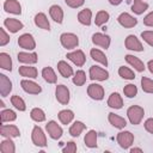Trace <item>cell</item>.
Segmentation results:
<instances>
[{"label": "cell", "mask_w": 153, "mask_h": 153, "mask_svg": "<svg viewBox=\"0 0 153 153\" xmlns=\"http://www.w3.org/2000/svg\"><path fill=\"white\" fill-rule=\"evenodd\" d=\"M143 115H145V110H143V108L140 106V105H131V106H129L128 110H127L128 120H129V122H130L133 126L140 124V122H141L142 118H143Z\"/></svg>", "instance_id": "cell-1"}, {"label": "cell", "mask_w": 153, "mask_h": 153, "mask_svg": "<svg viewBox=\"0 0 153 153\" xmlns=\"http://www.w3.org/2000/svg\"><path fill=\"white\" fill-rule=\"evenodd\" d=\"M60 43L66 49H74L79 45V37L73 32H63L60 36Z\"/></svg>", "instance_id": "cell-2"}, {"label": "cell", "mask_w": 153, "mask_h": 153, "mask_svg": "<svg viewBox=\"0 0 153 153\" xmlns=\"http://www.w3.org/2000/svg\"><path fill=\"white\" fill-rule=\"evenodd\" d=\"M31 140L35 146L37 147H45L47 146V137L43 129L39 126H35L31 131Z\"/></svg>", "instance_id": "cell-3"}, {"label": "cell", "mask_w": 153, "mask_h": 153, "mask_svg": "<svg viewBox=\"0 0 153 153\" xmlns=\"http://www.w3.org/2000/svg\"><path fill=\"white\" fill-rule=\"evenodd\" d=\"M116 140H117V143L120 145L121 148L123 149H128L133 142H134V135L128 131V130H124V131H120L116 136Z\"/></svg>", "instance_id": "cell-4"}, {"label": "cell", "mask_w": 153, "mask_h": 153, "mask_svg": "<svg viewBox=\"0 0 153 153\" xmlns=\"http://www.w3.org/2000/svg\"><path fill=\"white\" fill-rule=\"evenodd\" d=\"M88 75L91 80H96V81H105L109 78V72L102 67L98 66H92L88 71Z\"/></svg>", "instance_id": "cell-5"}, {"label": "cell", "mask_w": 153, "mask_h": 153, "mask_svg": "<svg viewBox=\"0 0 153 153\" xmlns=\"http://www.w3.org/2000/svg\"><path fill=\"white\" fill-rule=\"evenodd\" d=\"M55 97L60 104L67 105L69 103V98H71L68 87L66 85H57L55 88Z\"/></svg>", "instance_id": "cell-6"}, {"label": "cell", "mask_w": 153, "mask_h": 153, "mask_svg": "<svg viewBox=\"0 0 153 153\" xmlns=\"http://www.w3.org/2000/svg\"><path fill=\"white\" fill-rule=\"evenodd\" d=\"M18 45L25 50H33L36 48V41L30 33H23L18 38Z\"/></svg>", "instance_id": "cell-7"}, {"label": "cell", "mask_w": 153, "mask_h": 153, "mask_svg": "<svg viewBox=\"0 0 153 153\" xmlns=\"http://www.w3.org/2000/svg\"><path fill=\"white\" fill-rule=\"evenodd\" d=\"M66 57H67L69 61H72V62H73L75 66H78V67L84 66L85 62H86V56H85L84 51L80 50V49H76V50H73V51H71V53H67V54H66Z\"/></svg>", "instance_id": "cell-8"}, {"label": "cell", "mask_w": 153, "mask_h": 153, "mask_svg": "<svg viewBox=\"0 0 153 153\" xmlns=\"http://www.w3.org/2000/svg\"><path fill=\"white\" fill-rule=\"evenodd\" d=\"M45 130H47L48 135H49L53 140L60 139V137L62 136V133H63L62 128H61V127L57 124V122H55V121H49V122L45 124Z\"/></svg>", "instance_id": "cell-9"}, {"label": "cell", "mask_w": 153, "mask_h": 153, "mask_svg": "<svg viewBox=\"0 0 153 153\" xmlns=\"http://www.w3.org/2000/svg\"><path fill=\"white\" fill-rule=\"evenodd\" d=\"M124 45L128 50H133V51H143V45L140 42V39L135 36V35H129L127 36L126 41H124Z\"/></svg>", "instance_id": "cell-10"}, {"label": "cell", "mask_w": 153, "mask_h": 153, "mask_svg": "<svg viewBox=\"0 0 153 153\" xmlns=\"http://www.w3.org/2000/svg\"><path fill=\"white\" fill-rule=\"evenodd\" d=\"M20 86H22V88H23L26 93H29V94H38V93L42 92L41 86H39L37 82H35V81H32V80H29V79H23V80L20 81Z\"/></svg>", "instance_id": "cell-11"}, {"label": "cell", "mask_w": 153, "mask_h": 153, "mask_svg": "<svg viewBox=\"0 0 153 153\" xmlns=\"http://www.w3.org/2000/svg\"><path fill=\"white\" fill-rule=\"evenodd\" d=\"M87 94L93 100H102L104 98V88L99 84H90L87 87Z\"/></svg>", "instance_id": "cell-12"}, {"label": "cell", "mask_w": 153, "mask_h": 153, "mask_svg": "<svg viewBox=\"0 0 153 153\" xmlns=\"http://www.w3.org/2000/svg\"><path fill=\"white\" fill-rule=\"evenodd\" d=\"M0 135L4 137L13 139V137L20 136V131H19V128L14 124H2L0 128Z\"/></svg>", "instance_id": "cell-13"}, {"label": "cell", "mask_w": 153, "mask_h": 153, "mask_svg": "<svg viewBox=\"0 0 153 153\" xmlns=\"http://www.w3.org/2000/svg\"><path fill=\"white\" fill-rule=\"evenodd\" d=\"M117 22H118V24H120L121 26L127 27V29L134 27V26L137 24V19H136L135 17H133L131 14L127 13V12L121 13V14L117 17Z\"/></svg>", "instance_id": "cell-14"}, {"label": "cell", "mask_w": 153, "mask_h": 153, "mask_svg": "<svg viewBox=\"0 0 153 153\" xmlns=\"http://www.w3.org/2000/svg\"><path fill=\"white\" fill-rule=\"evenodd\" d=\"M92 42H93V44H96V45H98V47H100V48H103V49L106 50V49L110 47L111 39H110V37H109L108 35H105V33L96 32V33L92 35Z\"/></svg>", "instance_id": "cell-15"}, {"label": "cell", "mask_w": 153, "mask_h": 153, "mask_svg": "<svg viewBox=\"0 0 153 153\" xmlns=\"http://www.w3.org/2000/svg\"><path fill=\"white\" fill-rule=\"evenodd\" d=\"M4 26L11 33H16V32H18L19 30H22L24 27V24L20 20L16 19V18H6L4 20Z\"/></svg>", "instance_id": "cell-16"}, {"label": "cell", "mask_w": 153, "mask_h": 153, "mask_svg": "<svg viewBox=\"0 0 153 153\" xmlns=\"http://www.w3.org/2000/svg\"><path fill=\"white\" fill-rule=\"evenodd\" d=\"M18 61L24 63V65H33L37 62L38 57L36 53H27V51H20L17 55Z\"/></svg>", "instance_id": "cell-17"}, {"label": "cell", "mask_w": 153, "mask_h": 153, "mask_svg": "<svg viewBox=\"0 0 153 153\" xmlns=\"http://www.w3.org/2000/svg\"><path fill=\"white\" fill-rule=\"evenodd\" d=\"M18 72L24 78H27V79H36L37 75H38V71L36 67H32L30 65H24V66H20L18 68Z\"/></svg>", "instance_id": "cell-18"}, {"label": "cell", "mask_w": 153, "mask_h": 153, "mask_svg": "<svg viewBox=\"0 0 153 153\" xmlns=\"http://www.w3.org/2000/svg\"><path fill=\"white\" fill-rule=\"evenodd\" d=\"M4 10L7 13L12 14H22V5L18 0H6L4 2Z\"/></svg>", "instance_id": "cell-19"}, {"label": "cell", "mask_w": 153, "mask_h": 153, "mask_svg": "<svg viewBox=\"0 0 153 153\" xmlns=\"http://www.w3.org/2000/svg\"><path fill=\"white\" fill-rule=\"evenodd\" d=\"M12 91V81L5 75L0 74V94L2 97H6Z\"/></svg>", "instance_id": "cell-20"}, {"label": "cell", "mask_w": 153, "mask_h": 153, "mask_svg": "<svg viewBox=\"0 0 153 153\" xmlns=\"http://www.w3.org/2000/svg\"><path fill=\"white\" fill-rule=\"evenodd\" d=\"M108 120H109V123L112 127L117 128V129H123L127 126V121L123 117H121V116H118V115H116L114 112H109Z\"/></svg>", "instance_id": "cell-21"}, {"label": "cell", "mask_w": 153, "mask_h": 153, "mask_svg": "<svg viewBox=\"0 0 153 153\" xmlns=\"http://www.w3.org/2000/svg\"><path fill=\"white\" fill-rule=\"evenodd\" d=\"M108 105L110 108H112V109H116V110L122 109V106H123L122 96L120 93H117V92H112L108 98Z\"/></svg>", "instance_id": "cell-22"}, {"label": "cell", "mask_w": 153, "mask_h": 153, "mask_svg": "<svg viewBox=\"0 0 153 153\" xmlns=\"http://www.w3.org/2000/svg\"><path fill=\"white\" fill-rule=\"evenodd\" d=\"M49 14L54 22L61 24L63 22V10L59 5H51L49 8Z\"/></svg>", "instance_id": "cell-23"}, {"label": "cell", "mask_w": 153, "mask_h": 153, "mask_svg": "<svg viewBox=\"0 0 153 153\" xmlns=\"http://www.w3.org/2000/svg\"><path fill=\"white\" fill-rule=\"evenodd\" d=\"M33 22H35V25L38 26L39 29H43V30H50V23L47 18V16L43 13V12H39L33 18Z\"/></svg>", "instance_id": "cell-24"}, {"label": "cell", "mask_w": 153, "mask_h": 153, "mask_svg": "<svg viewBox=\"0 0 153 153\" xmlns=\"http://www.w3.org/2000/svg\"><path fill=\"white\" fill-rule=\"evenodd\" d=\"M90 55H91L92 60H94L96 62L103 65L104 67L108 66V59H106L105 54H104L102 50H99V49H97V48H93V49L90 50Z\"/></svg>", "instance_id": "cell-25"}, {"label": "cell", "mask_w": 153, "mask_h": 153, "mask_svg": "<svg viewBox=\"0 0 153 153\" xmlns=\"http://www.w3.org/2000/svg\"><path fill=\"white\" fill-rule=\"evenodd\" d=\"M126 61L131 66V67H134V69H136L137 72H143L145 71V63L139 59V57H136V56H134V55H130V54H128V55H126Z\"/></svg>", "instance_id": "cell-26"}, {"label": "cell", "mask_w": 153, "mask_h": 153, "mask_svg": "<svg viewBox=\"0 0 153 153\" xmlns=\"http://www.w3.org/2000/svg\"><path fill=\"white\" fill-rule=\"evenodd\" d=\"M91 19H92V11L90 8H84L78 13V22L82 25H91Z\"/></svg>", "instance_id": "cell-27"}, {"label": "cell", "mask_w": 153, "mask_h": 153, "mask_svg": "<svg viewBox=\"0 0 153 153\" xmlns=\"http://www.w3.org/2000/svg\"><path fill=\"white\" fill-rule=\"evenodd\" d=\"M57 71H59V73L63 78H69V76H72L74 74L73 68L66 61H63V60H61V61L57 62Z\"/></svg>", "instance_id": "cell-28"}, {"label": "cell", "mask_w": 153, "mask_h": 153, "mask_svg": "<svg viewBox=\"0 0 153 153\" xmlns=\"http://www.w3.org/2000/svg\"><path fill=\"white\" fill-rule=\"evenodd\" d=\"M97 139H98L97 131L93 130V129H91V130H88V131L85 134L84 142H85V145H86L88 148H96V147H97Z\"/></svg>", "instance_id": "cell-29"}, {"label": "cell", "mask_w": 153, "mask_h": 153, "mask_svg": "<svg viewBox=\"0 0 153 153\" xmlns=\"http://www.w3.org/2000/svg\"><path fill=\"white\" fill-rule=\"evenodd\" d=\"M42 76L48 84H55L57 81V75L51 67H44L42 69Z\"/></svg>", "instance_id": "cell-30"}, {"label": "cell", "mask_w": 153, "mask_h": 153, "mask_svg": "<svg viewBox=\"0 0 153 153\" xmlns=\"http://www.w3.org/2000/svg\"><path fill=\"white\" fill-rule=\"evenodd\" d=\"M0 152L1 153H14L16 152L14 142L10 137H5V140L0 142Z\"/></svg>", "instance_id": "cell-31"}, {"label": "cell", "mask_w": 153, "mask_h": 153, "mask_svg": "<svg viewBox=\"0 0 153 153\" xmlns=\"http://www.w3.org/2000/svg\"><path fill=\"white\" fill-rule=\"evenodd\" d=\"M57 117H59V120H60V122L62 123V124H69L72 121H73V118H74V114H73V111L72 110H68V109H65V110H61L59 114H57Z\"/></svg>", "instance_id": "cell-32"}, {"label": "cell", "mask_w": 153, "mask_h": 153, "mask_svg": "<svg viewBox=\"0 0 153 153\" xmlns=\"http://www.w3.org/2000/svg\"><path fill=\"white\" fill-rule=\"evenodd\" d=\"M85 128H86V126H85L81 121H75V122L69 127V134H71V136H73V137H78V136L85 130Z\"/></svg>", "instance_id": "cell-33"}, {"label": "cell", "mask_w": 153, "mask_h": 153, "mask_svg": "<svg viewBox=\"0 0 153 153\" xmlns=\"http://www.w3.org/2000/svg\"><path fill=\"white\" fill-rule=\"evenodd\" d=\"M148 10V4L145 2L143 0H134L131 5V11L135 14H142L145 11Z\"/></svg>", "instance_id": "cell-34"}, {"label": "cell", "mask_w": 153, "mask_h": 153, "mask_svg": "<svg viewBox=\"0 0 153 153\" xmlns=\"http://www.w3.org/2000/svg\"><path fill=\"white\" fill-rule=\"evenodd\" d=\"M0 67L5 71H12V59L7 53H0Z\"/></svg>", "instance_id": "cell-35"}, {"label": "cell", "mask_w": 153, "mask_h": 153, "mask_svg": "<svg viewBox=\"0 0 153 153\" xmlns=\"http://www.w3.org/2000/svg\"><path fill=\"white\" fill-rule=\"evenodd\" d=\"M109 19H110V14H109L106 11L102 10V11H98V12H97L96 19H94V24H96L97 26H102V25L106 24V23L109 22Z\"/></svg>", "instance_id": "cell-36"}, {"label": "cell", "mask_w": 153, "mask_h": 153, "mask_svg": "<svg viewBox=\"0 0 153 153\" xmlns=\"http://www.w3.org/2000/svg\"><path fill=\"white\" fill-rule=\"evenodd\" d=\"M30 117L35 122H38V123L39 122H44L45 121V112L41 108H33L30 111Z\"/></svg>", "instance_id": "cell-37"}, {"label": "cell", "mask_w": 153, "mask_h": 153, "mask_svg": "<svg viewBox=\"0 0 153 153\" xmlns=\"http://www.w3.org/2000/svg\"><path fill=\"white\" fill-rule=\"evenodd\" d=\"M0 116H1V122L2 123H5V122H12V121H16L17 120V114L13 110H10V109H4L0 112Z\"/></svg>", "instance_id": "cell-38"}, {"label": "cell", "mask_w": 153, "mask_h": 153, "mask_svg": "<svg viewBox=\"0 0 153 153\" xmlns=\"http://www.w3.org/2000/svg\"><path fill=\"white\" fill-rule=\"evenodd\" d=\"M118 75L122 79H126V80H134L135 79V73L130 68L124 67V66H121L118 68Z\"/></svg>", "instance_id": "cell-39"}, {"label": "cell", "mask_w": 153, "mask_h": 153, "mask_svg": "<svg viewBox=\"0 0 153 153\" xmlns=\"http://www.w3.org/2000/svg\"><path fill=\"white\" fill-rule=\"evenodd\" d=\"M11 103H12V105H13L17 110H19V111H25V110H26V104H25L24 99H23L22 97L17 96V94H14V96L11 97Z\"/></svg>", "instance_id": "cell-40"}, {"label": "cell", "mask_w": 153, "mask_h": 153, "mask_svg": "<svg viewBox=\"0 0 153 153\" xmlns=\"http://www.w3.org/2000/svg\"><path fill=\"white\" fill-rule=\"evenodd\" d=\"M85 82H86V73L82 69L76 71L73 76V84L76 86H82Z\"/></svg>", "instance_id": "cell-41"}, {"label": "cell", "mask_w": 153, "mask_h": 153, "mask_svg": "<svg viewBox=\"0 0 153 153\" xmlns=\"http://www.w3.org/2000/svg\"><path fill=\"white\" fill-rule=\"evenodd\" d=\"M141 87L142 91L146 93H153V80L146 76L141 78Z\"/></svg>", "instance_id": "cell-42"}, {"label": "cell", "mask_w": 153, "mask_h": 153, "mask_svg": "<svg viewBox=\"0 0 153 153\" xmlns=\"http://www.w3.org/2000/svg\"><path fill=\"white\" fill-rule=\"evenodd\" d=\"M123 93L128 98H134L137 94V87L134 84H128L123 87Z\"/></svg>", "instance_id": "cell-43"}, {"label": "cell", "mask_w": 153, "mask_h": 153, "mask_svg": "<svg viewBox=\"0 0 153 153\" xmlns=\"http://www.w3.org/2000/svg\"><path fill=\"white\" fill-rule=\"evenodd\" d=\"M141 38L149 44L151 47H153V30H147V31H142L141 32Z\"/></svg>", "instance_id": "cell-44"}, {"label": "cell", "mask_w": 153, "mask_h": 153, "mask_svg": "<svg viewBox=\"0 0 153 153\" xmlns=\"http://www.w3.org/2000/svg\"><path fill=\"white\" fill-rule=\"evenodd\" d=\"M10 42V35H7V32L5 31L4 27L0 29V45L5 47L7 43Z\"/></svg>", "instance_id": "cell-45"}, {"label": "cell", "mask_w": 153, "mask_h": 153, "mask_svg": "<svg viewBox=\"0 0 153 153\" xmlns=\"http://www.w3.org/2000/svg\"><path fill=\"white\" fill-rule=\"evenodd\" d=\"M63 153H74L76 152V143L74 141H69L66 143V146L62 148Z\"/></svg>", "instance_id": "cell-46"}, {"label": "cell", "mask_w": 153, "mask_h": 153, "mask_svg": "<svg viewBox=\"0 0 153 153\" xmlns=\"http://www.w3.org/2000/svg\"><path fill=\"white\" fill-rule=\"evenodd\" d=\"M65 2L67 6H69L72 8H78L85 4V0H65Z\"/></svg>", "instance_id": "cell-47"}, {"label": "cell", "mask_w": 153, "mask_h": 153, "mask_svg": "<svg viewBox=\"0 0 153 153\" xmlns=\"http://www.w3.org/2000/svg\"><path fill=\"white\" fill-rule=\"evenodd\" d=\"M143 24L146 26H152L153 27V12H149L145 18H143Z\"/></svg>", "instance_id": "cell-48"}, {"label": "cell", "mask_w": 153, "mask_h": 153, "mask_svg": "<svg viewBox=\"0 0 153 153\" xmlns=\"http://www.w3.org/2000/svg\"><path fill=\"white\" fill-rule=\"evenodd\" d=\"M143 126H145V129H146L148 133L153 134V118H147V120L145 121Z\"/></svg>", "instance_id": "cell-49"}, {"label": "cell", "mask_w": 153, "mask_h": 153, "mask_svg": "<svg viewBox=\"0 0 153 153\" xmlns=\"http://www.w3.org/2000/svg\"><path fill=\"white\" fill-rule=\"evenodd\" d=\"M147 67H148L149 72L153 74V60H149V61L147 62Z\"/></svg>", "instance_id": "cell-50"}, {"label": "cell", "mask_w": 153, "mask_h": 153, "mask_svg": "<svg viewBox=\"0 0 153 153\" xmlns=\"http://www.w3.org/2000/svg\"><path fill=\"white\" fill-rule=\"evenodd\" d=\"M122 1H123V0H109V2H110L111 5H114V6H117V5H120Z\"/></svg>", "instance_id": "cell-51"}, {"label": "cell", "mask_w": 153, "mask_h": 153, "mask_svg": "<svg viewBox=\"0 0 153 153\" xmlns=\"http://www.w3.org/2000/svg\"><path fill=\"white\" fill-rule=\"evenodd\" d=\"M134 152H142V149L141 148H136V147L130 148V153H134Z\"/></svg>", "instance_id": "cell-52"}, {"label": "cell", "mask_w": 153, "mask_h": 153, "mask_svg": "<svg viewBox=\"0 0 153 153\" xmlns=\"http://www.w3.org/2000/svg\"><path fill=\"white\" fill-rule=\"evenodd\" d=\"M0 106H1V108H5V103H4V102H2V100H1V102H0Z\"/></svg>", "instance_id": "cell-53"}]
</instances>
